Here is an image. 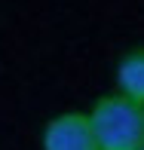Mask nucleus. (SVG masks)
<instances>
[{"instance_id": "obj_1", "label": "nucleus", "mask_w": 144, "mask_h": 150, "mask_svg": "<svg viewBox=\"0 0 144 150\" xmlns=\"http://www.w3.org/2000/svg\"><path fill=\"white\" fill-rule=\"evenodd\" d=\"M95 141L101 150H144V104L120 92H107L89 107Z\"/></svg>"}, {"instance_id": "obj_2", "label": "nucleus", "mask_w": 144, "mask_h": 150, "mask_svg": "<svg viewBox=\"0 0 144 150\" xmlns=\"http://www.w3.org/2000/svg\"><path fill=\"white\" fill-rule=\"evenodd\" d=\"M43 150H101L86 110H65L52 117L40 138Z\"/></svg>"}, {"instance_id": "obj_3", "label": "nucleus", "mask_w": 144, "mask_h": 150, "mask_svg": "<svg viewBox=\"0 0 144 150\" xmlns=\"http://www.w3.org/2000/svg\"><path fill=\"white\" fill-rule=\"evenodd\" d=\"M113 83L120 95L144 104V46H132L126 55H120L116 71H113Z\"/></svg>"}]
</instances>
